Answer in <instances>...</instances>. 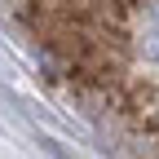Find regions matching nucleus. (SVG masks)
<instances>
[{"label":"nucleus","mask_w":159,"mask_h":159,"mask_svg":"<svg viewBox=\"0 0 159 159\" xmlns=\"http://www.w3.org/2000/svg\"><path fill=\"white\" fill-rule=\"evenodd\" d=\"M40 146H44V150H49L53 159H71V155H66L62 146H57V142H53V137H40Z\"/></svg>","instance_id":"f257e3e1"}]
</instances>
